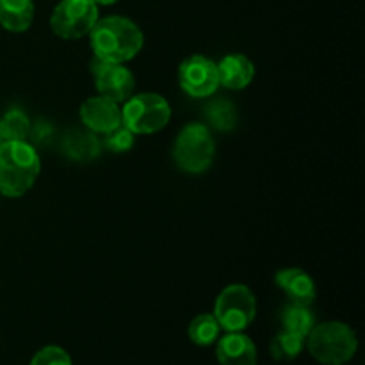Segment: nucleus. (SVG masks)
Returning a JSON list of instances; mask_svg holds the SVG:
<instances>
[{
	"label": "nucleus",
	"mask_w": 365,
	"mask_h": 365,
	"mask_svg": "<svg viewBox=\"0 0 365 365\" xmlns=\"http://www.w3.org/2000/svg\"><path fill=\"white\" fill-rule=\"evenodd\" d=\"M121 123L134 134H153L170 123L171 107L157 93H139L123 102Z\"/></svg>",
	"instance_id": "nucleus-5"
},
{
	"label": "nucleus",
	"mask_w": 365,
	"mask_h": 365,
	"mask_svg": "<svg viewBox=\"0 0 365 365\" xmlns=\"http://www.w3.org/2000/svg\"><path fill=\"white\" fill-rule=\"evenodd\" d=\"M63 148L73 160H91L102 152V141L91 130H71L64 138Z\"/></svg>",
	"instance_id": "nucleus-15"
},
{
	"label": "nucleus",
	"mask_w": 365,
	"mask_h": 365,
	"mask_svg": "<svg viewBox=\"0 0 365 365\" xmlns=\"http://www.w3.org/2000/svg\"><path fill=\"white\" fill-rule=\"evenodd\" d=\"M216 356L220 365H257L255 342L241 331H228L217 339Z\"/></svg>",
	"instance_id": "nucleus-11"
},
{
	"label": "nucleus",
	"mask_w": 365,
	"mask_h": 365,
	"mask_svg": "<svg viewBox=\"0 0 365 365\" xmlns=\"http://www.w3.org/2000/svg\"><path fill=\"white\" fill-rule=\"evenodd\" d=\"M134 132L128 130L123 123L118 125L116 128H113L110 132L103 134L102 146L109 148L114 153H123L134 146Z\"/></svg>",
	"instance_id": "nucleus-21"
},
{
	"label": "nucleus",
	"mask_w": 365,
	"mask_h": 365,
	"mask_svg": "<svg viewBox=\"0 0 365 365\" xmlns=\"http://www.w3.org/2000/svg\"><path fill=\"white\" fill-rule=\"evenodd\" d=\"M216 155L212 134L209 127L202 123L185 125L177 135L173 146V159L185 173H203L212 166Z\"/></svg>",
	"instance_id": "nucleus-4"
},
{
	"label": "nucleus",
	"mask_w": 365,
	"mask_h": 365,
	"mask_svg": "<svg viewBox=\"0 0 365 365\" xmlns=\"http://www.w3.org/2000/svg\"><path fill=\"white\" fill-rule=\"evenodd\" d=\"M274 284L291 298L292 303L299 305H310L316 299V284L312 277L298 267L282 269L274 274Z\"/></svg>",
	"instance_id": "nucleus-12"
},
{
	"label": "nucleus",
	"mask_w": 365,
	"mask_h": 365,
	"mask_svg": "<svg viewBox=\"0 0 365 365\" xmlns=\"http://www.w3.org/2000/svg\"><path fill=\"white\" fill-rule=\"evenodd\" d=\"M6 143V135H4V128H2V118H0V145Z\"/></svg>",
	"instance_id": "nucleus-25"
},
{
	"label": "nucleus",
	"mask_w": 365,
	"mask_h": 365,
	"mask_svg": "<svg viewBox=\"0 0 365 365\" xmlns=\"http://www.w3.org/2000/svg\"><path fill=\"white\" fill-rule=\"evenodd\" d=\"M31 120L27 114L20 109H11L4 114L2 128L6 141H25L31 132Z\"/></svg>",
	"instance_id": "nucleus-20"
},
{
	"label": "nucleus",
	"mask_w": 365,
	"mask_h": 365,
	"mask_svg": "<svg viewBox=\"0 0 365 365\" xmlns=\"http://www.w3.org/2000/svg\"><path fill=\"white\" fill-rule=\"evenodd\" d=\"M91 71L95 75V86L98 93L113 102H127L134 95L135 78L123 64L106 63L96 59L91 63Z\"/></svg>",
	"instance_id": "nucleus-9"
},
{
	"label": "nucleus",
	"mask_w": 365,
	"mask_h": 365,
	"mask_svg": "<svg viewBox=\"0 0 365 365\" xmlns=\"http://www.w3.org/2000/svg\"><path fill=\"white\" fill-rule=\"evenodd\" d=\"M217 73H220V86L237 91V89H245L253 81L255 66L252 59L242 53H230L217 64Z\"/></svg>",
	"instance_id": "nucleus-13"
},
{
	"label": "nucleus",
	"mask_w": 365,
	"mask_h": 365,
	"mask_svg": "<svg viewBox=\"0 0 365 365\" xmlns=\"http://www.w3.org/2000/svg\"><path fill=\"white\" fill-rule=\"evenodd\" d=\"M180 88L192 98H209L220 88L217 64L203 56H191L178 68Z\"/></svg>",
	"instance_id": "nucleus-8"
},
{
	"label": "nucleus",
	"mask_w": 365,
	"mask_h": 365,
	"mask_svg": "<svg viewBox=\"0 0 365 365\" xmlns=\"http://www.w3.org/2000/svg\"><path fill=\"white\" fill-rule=\"evenodd\" d=\"M305 337H299V335L292 334V331L282 330L280 334H277L273 337L269 344L271 356L274 360H282V362H291L296 356H299V353L305 348Z\"/></svg>",
	"instance_id": "nucleus-17"
},
{
	"label": "nucleus",
	"mask_w": 365,
	"mask_h": 365,
	"mask_svg": "<svg viewBox=\"0 0 365 365\" xmlns=\"http://www.w3.org/2000/svg\"><path fill=\"white\" fill-rule=\"evenodd\" d=\"M98 21L95 0H61L50 16V27L59 38L78 39L89 34Z\"/></svg>",
	"instance_id": "nucleus-7"
},
{
	"label": "nucleus",
	"mask_w": 365,
	"mask_h": 365,
	"mask_svg": "<svg viewBox=\"0 0 365 365\" xmlns=\"http://www.w3.org/2000/svg\"><path fill=\"white\" fill-rule=\"evenodd\" d=\"M341 365H344V364H341Z\"/></svg>",
	"instance_id": "nucleus-26"
},
{
	"label": "nucleus",
	"mask_w": 365,
	"mask_h": 365,
	"mask_svg": "<svg viewBox=\"0 0 365 365\" xmlns=\"http://www.w3.org/2000/svg\"><path fill=\"white\" fill-rule=\"evenodd\" d=\"M81 120L93 134H107L121 125V109L106 96H91L81 106Z\"/></svg>",
	"instance_id": "nucleus-10"
},
{
	"label": "nucleus",
	"mask_w": 365,
	"mask_h": 365,
	"mask_svg": "<svg viewBox=\"0 0 365 365\" xmlns=\"http://www.w3.org/2000/svg\"><path fill=\"white\" fill-rule=\"evenodd\" d=\"M118 0H95V4H100V6H113Z\"/></svg>",
	"instance_id": "nucleus-24"
},
{
	"label": "nucleus",
	"mask_w": 365,
	"mask_h": 365,
	"mask_svg": "<svg viewBox=\"0 0 365 365\" xmlns=\"http://www.w3.org/2000/svg\"><path fill=\"white\" fill-rule=\"evenodd\" d=\"M257 314V299L246 285H228L217 296L214 317L227 331H242L253 323Z\"/></svg>",
	"instance_id": "nucleus-6"
},
{
	"label": "nucleus",
	"mask_w": 365,
	"mask_h": 365,
	"mask_svg": "<svg viewBox=\"0 0 365 365\" xmlns=\"http://www.w3.org/2000/svg\"><path fill=\"white\" fill-rule=\"evenodd\" d=\"M205 118L214 128L221 132L234 130L235 125H237V110H235L234 103L225 98L212 100L207 106Z\"/></svg>",
	"instance_id": "nucleus-19"
},
{
	"label": "nucleus",
	"mask_w": 365,
	"mask_h": 365,
	"mask_svg": "<svg viewBox=\"0 0 365 365\" xmlns=\"http://www.w3.org/2000/svg\"><path fill=\"white\" fill-rule=\"evenodd\" d=\"M282 324H284V330L292 331V334L307 339L310 330L316 327V317H314L309 305L291 303V305L285 307V310L282 312Z\"/></svg>",
	"instance_id": "nucleus-16"
},
{
	"label": "nucleus",
	"mask_w": 365,
	"mask_h": 365,
	"mask_svg": "<svg viewBox=\"0 0 365 365\" xmlns=\"http://www.w3.org/2000/svg\"><path fill=\"white\" fill-rule=\"evenodd\" d=\"M221 327L214 314H200L189 324V339L196 346H210L220 339Z\"/></svg>",
	"instance_id": "nucleus-18"
},
{
	"label": "nucleus",
	"mask_w": 365,
	"mask_h": 365,
	"mask_svg": "<svg viewBox=\"0 0 365 365\" xmlns=\"http://www.w3.org/2000/svg\"><path fill=\"white\" fill-rule=\"evenodd\" d=\"M95 57L106 63L123 64L134 59L143 48V32L125 16H107L95 24L89 32Z\"/></svg>",
	"instance_id": "nucleus-1"
},
{
	"label": "nucleus",
	"mask_w": 365,
	"mask_h": 365,
	"mask_svg": "<svg viewBox=\"0 0 365 365\" xmlns=\"http://www.w3.org/2000/svg\"><path fill=\"white\" fill-rule=\"evenodd\" d=\"M41 160L32 145L6 141L0 145V192L7 198H20L34 185Z\"/></svg>",
	"instance_id": "nucleus-2"
},
{
	"label": "nucleus",
	"mask_w": 365,
	"mask_h": 365,
	"mask_svg": "<svg viewBox=\"0 0 365 365\" xmlns=\"http://www.w3.org/2000/svg\"><path fill=\"white\" fill-rule=\"evenodd\" d=\"M52 125L46 123V121H39V123L31 125V132H29V135L32 138V143H34V145H45V143L52 138Z\"/></svg>",
	"instance_id": "nucleus-23"
},
{
	"label": "nucleus",
	"mask_w": 365,
	"mask_h": 365,
	"mask_svg": "<svg viewBox=\"0 0 365 365\" xmlns=\"http://www.w3.org/2000/svg\"><path fill=\"white\" fill-rule=\"evenodd\" d=\"M34 20V0H0V25L11 32H24Z\"/></svg>",
	"instance_id": "nucleus-14"
},
{
	"label": "nucleus",
	"mask_w": 365,
	"mask_h": 365,
	"mask_svg": "<svg viewBox=\"0 0 365 365\" xmlns=\"http://www.w3.org/2000/svg\"><path fill=\"white\" fill-rule=\"evenodd\" d=\"M305 346L317 362L324 365H341L353 359L359 348L351 327L339 321L316 324L307 335Z\"/></svg>",
	"instance_id": "nucleus-3"
},
{
	"label": "nucleus",
	"mask_w": 365,
	"mask_h": 365,
	"mask_svg": "<svg viewBox=\"0 0 365 365\" xmlns=\"http://www.w3.org/2000/svg\"><path fill=\"white\" fill-rule=\"evenodd\" d=\"M29 365H71V359L59 346H46L32 356Z\"/></svg>",
	"instance_id": "nucleus-22"
}]
</instances>
